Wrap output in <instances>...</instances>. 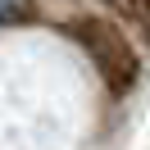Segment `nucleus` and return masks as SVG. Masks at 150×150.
<instances>
[{"label":"nucleus","instance_id":"1","mask_svg":"<svg viewBox=\"0 0 150 150\" xmlns=\"http://www.w3.org/2000/svg\"><path fill=\"white\" fill-rule=\"evenodd\" d=\"M64 28H68V37L91 55V64L100 68L105 86H109L114 96H123L132 82H137L141 59H137V46H132V37L123 28H114V23L100 18V14H77V18H68Z\"/></svg>","mask_w":150,"mask_h":150},{"label":"nucleus","instance_id":"2","mask_svg":"<svg viewBox=\"0 0 150 150\" xmlns=\"http://www.w3.org/2000/svg\"><path fill=\"white\" fill-rule=\"evenodd\" d=\"M123 14H127V23L141 32V41L150 46V0H123Z\"/></svg>","mask_w":150,"mask_h":150}]
</instances>
